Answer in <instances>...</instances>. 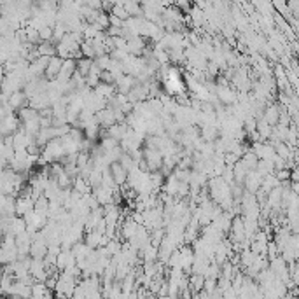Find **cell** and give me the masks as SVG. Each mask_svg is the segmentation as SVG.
Segmentation results:
<instances>
[{
	"label": "cell",
	"mask_w": 299,
	"mask_h": 299,
	"mask_svg": "<svg viewBox=\"0 0 299 299\" xmlns=\"http://www.w3.org/2000/svg\"><path fill=\"white\" fill-rule=\"evenodd\" d=\"M34 210V199L30 196H19L14 201V215L16 217H25Z\"/></svg>",
	"instance_id": "6da1fadb"
},
{
	"label": "cell",
	"mask_w": 299,
	"mask_h": 299,
	"mask_svg": "<svg viewBox=\"0 0 299 299\" xmlns=\"http://www.w3.org/2000/svg\"><path fill=\"white\" fill-rule=\"evenodd\" d=\"M282 109L278 107V105H275V104H269L268 107L264 109V112H262V121L264 123H268L269 126L271 128H275L276 124H280V114H282Z\"/></svg>",
	"instance_id": "7a4b0ae2"
},
{
	"label": "cell",
	"mask_w": 299,
	"mask_h": 299,
	"mask_svg": "<svg viewBox=\"0 0 299 299\" xmlns=\"http://www.w3.org/2000/svg\"><path fill=\"white\" fill-rule=\"evenodd\" d=\"M62 65H63V60L58 56H53L47 60V67L46 70H44V79H47V81H54L58 77V74H60V70H62Z\"/></svg>",
	"instance_id": "3957f363"
},
{
	"label": "cell",
	"mask_w": 299,
	"mask_h": 299,
	"mask_svg": "<svg viewBox=\"0 0 299 299\" xmlns=\"http://www.w3.org/2000/svg\"><path fill=\"white\" fill-rule=\"evenodd\" d=\"M54 266H56L60 271H65L67 268H72L75 266V257L70 250H63L56 256V261H54Z\"/></svg>",
	"instance_id": "277c9868"
},
{
	"label": "cell",
	"mask_w": 299,
	"mask_h": 299,
	"mask_svg": "<svg viewBox=\"0 0 299 299\" xmlns=\"http://www.w3.org/2000/svg\"><path fill=\"white\" fill-rule=\"evenodd\" d=\"M128 131H130V126H128L126 123H115V124H112L111 128L105 130V135L111 137L112 140H115V142H121V140L126 137Z\"/></svg>",
	"instance_id": "5b68a950"
},
{
	"label": "cell",
	"mask_w": 299,
	"mask_h": 299,
	"mask_svg": "<svg viewBox=\"0 0 299 299\" xmlns=\"http://www.w3.org/2000/svg\"><path fill=\"white\" fill-rule=\"evenodd\" d=\"M215 98L221 100L224 105L238 104V93L233 91L229 86H226V88H217V91H215Z\"/></svg>",
	"instance_id": "8992f818"
},
{
	"label": "cell",
	"mask_w": 299,
	"mask_h": 299,
	"mask_svg": "<svg viewBox=\"0 0 299 299\" xmlns=\"http://www.w3.org/2000/svg\"><path fill=\"white\" fill-rule=\"evenodd\" d=\"M261 182H262V177L259 175L256 170L249 172L245 179H243V184H245L247 191H249L250 194H254V192H257L259 189H261Z\"/></svg>",
	"instance_id": "52a82bcc"
},
{
	"label": "cell",
	"mask_w": 299,
	"mask_h": 299,
	"mask_svg": "<svg viewBox=\"0 0 299 299\" xmlns=\"http://www.w3.org/2000/svg\"><path fill=\"white\" fill-rule=\"evenodd\" d=\"M109 172H111V175H112V179H114V182H115V186H124L126 184V181H128V172L126 170L123 168V166L119 165V163H112L111 166H109Z\"/></svg>",
	"instance_id": "ba28073f"
},
{
	"label": "cell",
	"mask_w": 299,
	"mask_h": 299,
	"mask_svg": "<svg viewBox=\"0 0 299 299\" xmlns=\"http://www.w3.org/2000/svg\"><path fill=\"white\" fill-rule=\"evenodd\" d=\"M7 105L11 111H19V109L28 107V98L23 91H16L11 96H7Z\"/></svg>",
	"instance_id": "9c48e42d"
},
{
	"label": "cell",
	"mask_w": 299,
	"mask_h": 299,
	"mask_svg": "<svg viewBox=\"0 0 299 299\" xmlns=\"http://www.w3.org/2000/svg\"><path fill=\"white\" fill-rule=\"evenodd\" d=\"M231 234H233L234 242H243L245 240V226H243V219L236 217L231 221Z\"/></svg>",
	"instance_id": "30bf717a"
},
{
	"label": "cell",
	"mask_w": 299,
	"mask_h": 299,
	"mask_svg": "<svg viewBox=\"0 0 299 299\" xmlns=\"http://www.w3.org/2000/svg\"><path fill=\"white\" fill-rule=\"evenodd\" d=\"M35 51H37L38 56L42 58H53L56 56V44L54 42H38L37 46H35Z\"/></svg>",
	"instance_id": "8fae6325"
},
{
	"label": "cell",
	"mask_w": 299,
	"mask_h": 299,
	"mask_svg": "<svg viewBox=\"0 0 299 299\" xmlns=\"http://www.w3.org/2000/svg\"><path fill=\"white\" fill-rule=\"evenodd\" d=\"M72 191H75L77 194L81 196H86L91 192V187H89L88 181L86 179H82V177H75V179H72Z\"/></svg>",
	"instance_id": "7c38bea8"
},
{
	"label": "cell",
	"mask_w": 299,
	"mask_h": 299,
	"mask_svg": "<svg viewBox=\"0 0 299 299\" xmlns=\"http://www.w3.org/2000/svg\"><path fill=\"white\" fill-rule=\"evenodd\" d=\"M137 227H138V224L135 223L133 219L131 217H128L126 221H124L123 224H121V234H123L126 240H130L131 236H133L135 233H137Z\"/></svg>",
	"instance_id": "4fadbf2b"
},
{
	"label": "cell",
	"mask_w": 299,
	"mask_h": 299,
	"mask_svg": "<svg viewBox=\"0 0 299 299\" xmlns=\"http://www.w3.org/2000/svg\"><path fill=\"white\" fill-rule=\"evenodd\" d=\"M282 205V184L268 192V207L278 208Z\"/></svg>",
	"instance_id": "5bb4252c"
},
{
	"label": "cell",
	"mask_w": 299,
	"mask_h": 299,
	"mask_svg": "<svg viewBox=\"0 0 299 299\" xmlns=\"http://www.w3.org/2000/svg\"><path fill=\"white\" fill-rule=\"evenodd\" d=\"M140 256L144 257V261L146 262H154L157 259V249H154L152 245H147V247H144L142 250H140Z\"/></svg>",
	"instance_id": "9a60e30c"
},
{
	"label": "cell",
	"mask_w": 299,
	"mask_h": 299,
	"mask_svg": "<svg viewBox=\"0 0 299 299\" xmlns=\"http://www.w3.org/2000/svg\"><path fill=\"white\" fill-rule=\"evenodd\" d=\"M187 280H189V287H191L194 292H199L201 289H203L205 278L201 275H192L191 278H187Z\"/></svg>",
	"instance_id": "2e32d148"
},
{
	"label": "cell",
	"mask_w": 299,
	"mask_h": 299,
	"mask_svg": "<svg viewBox=\"0 0 299 299\" xmlns=\"http://www.w3.org/2000/svg\"><path fill=\"white\" fill-rule=\"evenodd\" d=\"M2 275H4V269L0 268V278H2Z\"/></svg>",
	"instance_id": "e0dca14e"
},
{
	"label": "cell",
	"mask_w": 299,
	"mask_h": 299,
	"mask_svg": "<svg viewBox=\"0 0 299 299\" xmlns=\"http://www.w3.org/2000/svg\"><path fill=\"white\" fill-rule=\"evenodd\" d=\"M287 299H296V298H287Z\"/></svg>",
	"instance_id": "ac0fdd59"
},
{
	"label": "cell",
	"mask_w": 299,
	"mask_h": 299,
	"mask_svg": "<svg viewBox=\"0 0 299 299\" xmlns=\"http://www.w3.org/2000/svg\"><path fill=\"white\" fill-rule=\"evenodd\" d=\"M177 299H182V298H177Z\"/></svg>",
	"instance_id": "d6986e66"
}]
</instances>
